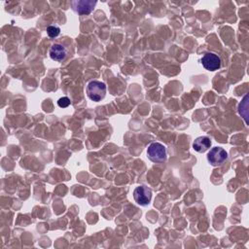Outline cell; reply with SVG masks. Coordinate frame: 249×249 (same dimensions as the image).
I'll return each instance as SVG.
<instances>
[{"mask_svg": "<svg viewBox=\"0 0 249 249\" xmlns=\"http://www.w3.org/2000/svg\"><path fill=\"white\" fill-rule=\"evenodd\" d=\"M47 33H48L49 37L55 38L59 35L60 28L58 26H55V25H50V26L47 27Z\"/></svg>", "mask_w": 249, "mask_h": 249, "instance_id": "obj_9", "label": "cell"}, {"mask_svg": "<svg viewBox=\"0 0 249 249\" xmlns=\"http://www.w3.org/2000/svg\"><path fill=\"white\" fill-rule=\"evenodd\" d=\"M202 66L209 71L218 70L221 67V58L218 54L213 53H206L200 59Z\"/></svg>", "mask_w": 249, "mask_h": 249, "instance_id": "obj_6", "label": "cell"}, {"mask_svg": "<svg viewBox=\"0 0 249 249\" xmlns=\"http://www.w3.org/2000/svg\"><path fill=\"white\" fill-rule=\"evenodd\" d=\"M228 159V153L221 147H214L210 149L207 154V160L213 166L223 164Z\"/></svg>", "mask_w": 249, "mask_h": 249, "instance_id": "obj_3", "label": "cell"}, {"mask_svg": "<svg viewBox=\"0 0 249 249\" xmlns=\"http://www.w3.org/2000/svg\"><path fill=\"white\" fill-rule=\"evenodd\" d=\"M106 89V85L103 82L93 80L90 81L87 86V95L90 100L98 102L105 97Z\"/></svg>", "mask_w": 249, "mask_h": 249, "instance_id": "obj_1", "label": "cell"}, {"mask_svg": "<svg viewBox=\"0 0 249 249\" xmlns=\"http://www.w3.org/2000/svg\"><path fill=\"white\" fill-rule=\"evenodd\" d=\"M49 54L53 60L61 62L67 56V50L60 44H53L49 51Z\"/></svg>", "mask_w": 249, "mask_h": 249, "instance_id": "obj_7", "label": "cell"}, {"mask_svg": "<svg viewBox=\"0 0 249 249\" xmlns=\"http://www.w3.org/2000/svg\"><path fill=\"white\" fill-rule=\"evenodd\" d=\"M71 104V101L70 99L67 97V96H63L61 98H59L57 100V105L60 107V108H66L68 107L69 105Z\"/></svg>", "mask_w": 249, "mask_h": 249, "instance_id": "obj_10", "label": "cell"}, {"mask_svg": "<svg viewBox=\"0 0 249 249\" xmlns=\"http://www.w3.org/2000/svg\"><path fill=\"white\" fill-rule=\"evenodd\" d=\"M133 197L137 204L146 206L151 202L152 191L146 186H138L133 191Z\"/></svg>", "mask_w": 249, "mask_h": 249, "instance_id": "obj_4", "label": "cell"}, {"mask_svg": "<svg viewBox=\"0 0 249 249\" xmlns=\"http://www.w3.org/2000/svg\"><path fill=\"white\" fill-rule=\"evenodd\" d=\"M210 146H211V140L207 136H199L193 143L194 150L198 153L205 152L210 148Z\"/></svg>", "mask_w": 249, "mask_h": 249, "instance_id": "obj_8", "label": "cell"}, {"mask_svg": "<svg viewBox=\"0 0 249 249\" xmlns=\"http://www.w3.org/2000/svg\"><path fill=\"white\" fill-rule=\"evenodd\" d=\"M147 156L153 162H163L167 159L166 147L160 142L151 143L147 149Z\"/></svg>", "mask_w": 249, "mask_h": 249, "instance_id": "obj_2", "label": "cell"}, {"mask_svg": "<svg viewBox=\"0 0 249 249\" xmlns=\"http://www.w3.org/2000/svg\"><path fill=\"white\" fill-rule=\"evenodd\" d=\"M72 5V9L75 13L79 14V15H89L95 5H96V1H92V0H76L73 1L71 3Z\"/></svg>", "mask_w": 249, "mask_h": 249, "instance_id": "obj_5", "label": "cell"}]
</instances>
